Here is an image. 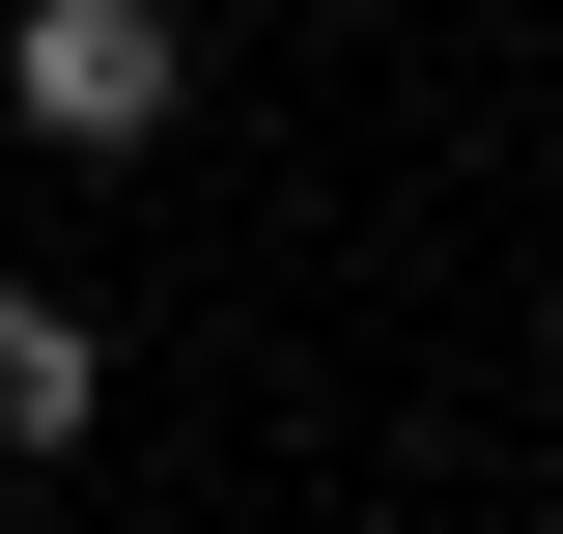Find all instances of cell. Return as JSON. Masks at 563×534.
I'll list each match as a JSON object with an SVG mask.
<instances>
[{
    "label": "cell",
    "mask_w": 563,
    "mask_h": 534,
    "mask_svg": "<svg viewBox=\"0 0 563 534\" xmlns=\"http://www.w3.org/2000/svg\"><path fill=\"white\" fill-rule=\"evenodd\" d=\"M85 422H113V337L57 281H0V450H85Z\"/></svg>",
    "instance_id": "obj_2"
},
{
    "label": "cell",
    "mask_w": 563,
    "mask_h": 534,
    "mask_svg": "<svg viewBox=\"0 0 563 534\" xmlns=\"http://www.w3.org/2000/svg\"><path fill=\"white\" fill-rule=\"evenodd\" d=\"M0 113L57 141V169H141V141L198 113V57H169V0H29L0 29Z\"/></svg>",
    "instance_id": "obj_1"
}]
</instances>
